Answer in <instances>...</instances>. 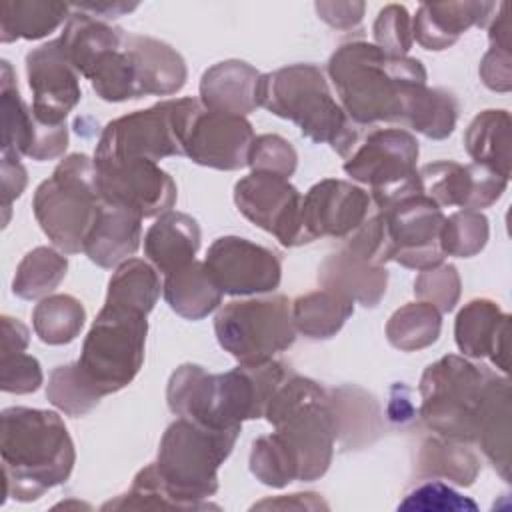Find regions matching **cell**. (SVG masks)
Instances as JSON below:
<instances>
[{
  "mask_svg": "<svg viewBox=\"0 0 512 512\" xmlns=\"http://www.w3.org/2000/svg\"><path fill=\"white\" fill-rule=\"evenodd\" d=\"M68 506H74V508H90L88 504H82V502H60V504H56L54 508H68Z\"/></svg>",
  "mask_w": 512,
  "mask_h": 512,
  "instance_id": "680465c9",
  "label": "cell"
},
{
  "mask_svg": "<svg viewBox=\"0 0 512 512\" xmlns=\"http://www.w3.org/2000/svg\"><path fill=\"white\" fill-rule=\"evenodd\" d=\"M158 270L140 258H128L120 262L108 282L106 304L132 308L148 314L160 296Z\"/></svg>",
  "mask_w": 512,
  "mask_h": 512,
  "instance_id": "d590c367",
  "label": "cell"
},
{
  "mask_svg": "<svg viewBox=\"0 0 512 512\" xmlns=\"http://www.w3.org/2000/svg\"><path fill=\"white\" fill-rule=\"evenodd\" d=\"M416 466L420 476L444 478L458 486H472L480 472V460L466 442L442 436L426 438L420 444Z\"/></svg>",
  "mask_w": 512,
  "mask_h": 512,
  "instance_id": "e575fe53",
  "label": "cell"
},
{
  "mask_svg": "<svg viewBox=\"0 0 512 512\" xmlns=\"http://www.w3.org/2000/svg\"><path fill=\"white\" fill-rule=\"evenodd\" d=\"M146 316L104 302L92 322L76 364L102 398L126 388L140 372L148 334Z\"/></svg>",
  "mask_w": 512,
  "mask_h": 512,
  "instance_id": "9c48e42d",
  "label": "cell"
},
{
  "mask_svg": "<svg viewBox=\"0 0 512 512\" xmlns=\"http://www.w3.org/2000/svg\"><path fill=\"white\" fill-rule=\"evenodd\" d=\"M200 248L198 222L176 210L160 214L144 234V254L164 276L190 264Z\"/></svg>",
  "mask_w": 512,
  "mask_h": 512,
  "instance_id": "4316f807",
  "label": "cell"
},
{
  "mask_svg": "<svg viewBox=\"0 0 512 512\" xmlns=\"http://www.w3.org/2000/svg\"><path fill=\"white\" fill-rule=\"evenodd\" d=\"M192 98L158 102L108 122L98 138L94 162H118L148 158L158 162L168 156H184L182 132Z\"/></svg>",
  "mask_w": 512,
  "mask_h": 512,
  "instance_id": "7c38bea8",
  "label": "cell"
},
{
  "mask_svg": "<svg viewBox=\"0 0 512 512\" xmlns=\"http://www.w3.org/2000/svg\"><path fill=\"white\" fill-rule=\"evenodd\" d=\"M376 46L394 56H406L412 48V20L404 6L388 4L374 22Z\"/></svg>",
  "mask_w": 512,
  "mask_h": 512,
  "instance_id": "7dc6e473",
  "label": "cell"
},
{
  "mask_svg": "<svg viewBox=\"0 0 512 512\" xmlns=\"http://www.w3.org/2000/svg\"><path fill=\"white\" fill-rule=\"evenodd\" d=\"M260 72L242 60H224L210 66L200 80V102L216 112L246 116L258 102Z\"/></svg>",
  "mask_w": 512,
  "mask_h": 512,
  "instance_id": "484cf974",
  "label": "cell"
},
{
  "mask_svg": "<svg viewBox=\"0 0 512 512\" xmlns=\"http://www.w3.org/2000/svg\"><path fill=\"white\" fill-rule=\"evenodd\" d=\"M488 220L478 210H460L450 214L440 232V244L446 256H476L488 242Z\"/></svg>",
  "mask_w": 512,
  "mask_h": 512,
  "instance_id": "b9f144b4",
  "label": "cell"
},
{
  "mask_svg": "<svg viewBox=\"0 0 512 512\" xmlns=\"http://www.w3.org/2000/svg\"><path fill=\"white\" fill-rule=\"evenodd\" d=\"M390 406H396V410H394V408L388 410L390 420H394V422H406V420H410L412 414H414V408H412V404H410V398L402 396V404H400L398 398L394 396V392H392V398H390Z\"/></svg>",
  "mask_w": 512,
  "mask_h": 512,
  "instance_id": "6f0895ef",
  "label": "cell"
},
{
  "mask_svg": "<svg viewBox=\"0 0 512 512\" xmlns=\"http://www.w3.org/2000/svg\"><path fill=\"white\" fill-rule=\"evenodd\" d=\"M72 8L76 10H82L94 18H116V16H122L124 12H132L138 4H126V2H110V0H104V2H74L70 4Z\"/></svg>",
  "mask_w": 512,
  "mask_h": 512,
  "instance_id": "9f6ffc18",
  "label": "cell"
},
{
  "mask_svg": "<svg viewBox=\"0 0 512 512\" xmlns=\"http://www.w3.org/2000/svg\"><path fill=\"white\" fill-rule=\"evenodd\" d=\"M414 296L440 312H452L460 298V276L452 264L420 270L414 280Z\"/></svg>",
  "mask_w": 512,
  "mask_h": 512,
  "instance_id": "f6af8a7d",
  "label": "cell"
},
{
  "mask_svg": "<svg viewBox=\"0 0 512 512\" xmlns=\"http://www.w3.org/2000/svg\"><path fill=\"white\" fill-rule=\"evenodd\" d=\"M416 162L418 140L408 130L374 128L344 158V172L352 180L370 186L372 202L376 208H384L422 190Z\"/></svg>",
  "mask_w": 512,
  "mask_h": 512,
  "instance_id": "8fae6325",
  "label": "cell"
},
{
  "mask_svg": "<svg viewBox=\"0 0 512 512\" xmlns=\"http://www.w3.org/2000/svg\"><path fill=\"white\" fill-rule=\"evenodd\" d=\"M286 364L266 360L238 364L210 374L198 364L178 366L166 386V402L172 414L210 430H240L244 420L264 416L266 404L288 376Z\"/></svg>",
  "mask_w": 512,
  "mask_h": 512,
  "instance_id": "7a4b0ae2",
  "label": "cell"
},
{
  "mask_svg": "<svg viewBox=\"0 0 512 512\" xmlns=\"http://www.w3.org/2000/svg\"><path fill=\"white\" fill-rule=\"evenodd\" d=\"M250 472L270 488H284L290 482L300 480L298 460L278 432L260 436L252 442Z\"/></svg>",
  "mask_w": 512,
  "mask_h": 512,
  "instance_id": "ab89813d",
  "label": "cell"
},
{
  "mask_svg": "<svg viewBox=\"0 0 512 512\" xmlns=\"http://www.w3.org/2000/svg\"><path fill=\"white\" fill-rule=\"evenodd\" d=\"M318 282L322 288L334 290L352 302L374 308L386 294L388 270L358 258L344 248L324 258L318 268Z\"/></svg>",
  "mask_w": 512,
  "mask_h": 512,
  "instance_id": "83f0119b",
  "label": "cell"
},
{
  "mask_svg": "<svg viewBox=\"0 0 512 512\" xmlns=\"http://www.w3.org/2000/svg\"><path fill=\"white\" fill-rule=\"evenodd\" d=\"M512 58L510 50L492 46L480 62L482 82L496 92H508L512 88Z\"/></svg>",
  "mask_w": 512,
  "mask_h": 512,
  "instance_id": "f907efd6",
  "label": "cell"
},
{
  "mask_svg": "<svg viewBox=\"0 0 512 512\" xmlns=\"http://www.w3.org/2000/svg\"><path fill=\"white\" fill-rule=\"evenodd\" d=\"M316 10L322 20L334 28H352L362 20L364 4L356 2H318Z\"/></svg>",
  "mask_w": 512,
  "mask_h": 512,
  "instance_id": "f5cc1de1",
  "label": "cell"
},
{
  "mask_svg": "<svg viewBox=\"0 0 512 512\" xmlns=\"http://www.w3.org/2000/svg\"><path fill=\"white\" fill-rule=\"evenodd\" d=\"M496 372L462 356L448 354L432 362L420 378V416L436 436L474 442L478 412Z\"/></svg>",
  "mask_w": 512,
  "mask_h": 512,
  "instance_id": "ba28073f",
  "label": "cell"
},
{
  "mask_svg": "<svg viewBox=\"0 0 512 512\" xmlns=\"http://www.w3.org/2000/svg\"><path fill=\"white\" fill-rule=\"evenodd\" d=\"M456 346L464 356L490 358L504 374L510 368V316L488 298H474L458 312L454 322Z\"/></svg>",
  "mask_w": 512,
  "mask_h": 512,
  "instance_id": "7402d4cb",
  "label": "cell"
},
{
  "mask_svg": "<svg viewBox=\"0 0 512 512\" xmlns=\"http://www.w3.org/2000/svg\"><path fill=\"white\" fill-rule=\"evenodd\" d=\"M162 292L168 306L186 320H202L222 304V290L204 262L196 260L166 274Z\"/></svg>",
  "mask_w": 512,
  "mask_h": 512,
  "instance_id": "4dcf8cb0",
  "label": "cell"
},
{
  "mask_svg": "<svg viewBox=\"0 0 512 512\" xmlns=\"http://www.w3.org/2000/svg\"><path fill=\"white\" fill-rule=\"evenodd\" d=\"M376 212L384 224L388 260L418 272L444 262L440 232L446 216L422 190L376 208Z\"/></svg>",
  "mask_w": 512,
  "mask_h": 512,
  "instance_id": "4fadbf2b",
  "label": "cell"
},
{
  "mask_svg": "<svg viewBox=\"0 0 512 512\" xmlns=\"http://www.w3.org/2000/svg\"><path fill=\"white\" fill-rule=\"evenodd\" d=\"M240 430H210L176 418L162 434L154 462L176 510L218 508L204 500L218 490V468L230 456Z\"/></svg>",
  "mask_w": 512,
  "mask_h": 512,
  "instance_id": "5b68a950",
  "label": "cell"
},
{
  "mask_svg": "<svg viewBox=\"0 0 512 512\" xmlns=\"http://www.w3.org/2000/svg\"><path fill=\"white\" fill-rule=\"evenodd\" d=\"M66 270L68 258L64 254L48 246H38L20 260L12 280V290L24 300H42L58 288Z\"/></svg>",
  "mask_w": 512,
  "mask_h": 512,
  "instance_id": "f35d334b",
  "label": "cell"
},
{
  "mask_svg": "<svg viewBox=\"0 0 512 512\" xmlns=\"http://www.w3.org/2000/svg\"><path fill=\"white\" fill-rule=\"evenodd\" d=\"M142 220L140 214L102 198L100 214L82 252L102 268L118 266L138 250L142 240Z\"/></svg>",
  "mask_w": 512,
  "mask_h": 512,
  "instance_id": "d4e9b609",
  "label": "cell"
},
{
  "mask_svg": "<svg viewBox=\"0 0 512 512\" xmlns=\"http://www.w3.org/2000/svg\"><path fill=\"white\" fill-rule=\"evenodd\" d=\"M328 76L340 106L358 126L408 124L428 90L418 58L394 56L364 40L342 44L328 60Z\"/></svg>",
  "mask_w": 512,
  "mask_h": 512,
  "instance_id": "6da1fadb",
  "label": "cell"
},
{
  "mask_svg": "<svg viewBox=\"0 0 512 512\" xmlns=\"http://www.w3.org/2000/svg\"><path fill=\"white\" fill-rule=\"evenodd\" d=\"M442 312L428 302H410L400 306L386 322L388 342L402 350L414 352L428 348L440 336Z\"/></svg>",
  "mask_w": 512,
  "mask_h": 512,
  "instance_id": "8d00e7d4",
  "label": "cell"
},
{
  "mask_svg": "<svg viewBox=\"0 0 512 512\" xmlns=\"http://www.w3.org/2000/svg\"><path fill=\"white\" fill-rule=\"evenodd\" d=\"M298 154L294 146L278 134L254 136L248 154V166L256 172H270L282 178H290L296 170Z\"/></svg>",
  "mask_w": 512,
  "mask_h": 512,
  "instance_id": "bcb514c9",
  "label": "cell"
},
{
  "mask_svg": "<svg viewBox=\"0 0 512 512\" xmlns=\"http://www.w3.org/2000/svg\"><path fill=\"white\" fill-rule=\"evenodd\" d=\"M86 322L82 302L70 294H50L32 310V326L36 336L50 346L72 342Z\"/></svg>",
  "mask_w": 512,
  "mask_h": 512,
  "instance_id": "74e56055",
  "label": "cell"
},
{
  "mask_svg": "<svg viewBox=\"0 0 512 512\" xmlns=\"http://www.w3.org/2000/svg\"><path fill=\"white\" fill-rule=\"evenodd\" d=\"M42 380V368L34 356L26 352L0 356V388L4 392L30 394L40 388Z\"/></svg>",
  "mask_w": 512,
  "mask_h": 512,
  "instance_id": "681fc988",
  "label": "cell"
},
{
  "mask_svg": "<svg viewBox=\"0 0 512 512\" xmlns=\"http://www.w3.org/2000/svg\"><path fill=\"white\" fill-rule=\"evenodd\" d=\"M26 76L32 90V112L46 126L66 124L80 102V74L68 62L60 40H50L26 54Z\"/></svg>",
  "mask_w": 512,
  "mask_h": 512,
  "instance_id": "ffe728a7",
  "label": "cell"
},
{
  "mask_svg": "<svg viewBox=\"0 0 512 512\" xmlns=\"http://www.w3.org/2000/svg\"><path fill=\"white\" fill-rule=\"evenodd\" d=\"M96 186L104 200L124 206L142 218H158L176 202V182L158 162L128 158L96 164Z\"/></svg>",
  "mask_w": 512,
  "mask_h": 512,
  "instance_id": "9a60e30c",
  "label": "cell"
},
{
  "mask_svg": "<svg viewBox=\"0 0 512 512\" xmlns=\"http://www.w3.org/2000/svg\"><path fill=\"white\" fill-rule=\"evenodd\" d=\"M422 190L440 208L458 206L462 210H482L492 206L506 190L508 178L480 164H458L438 160L418 170Z\"/></svg>",
  "mask_w": 512,
  "mask_h": 512,
  "instance_id": "44dd1931",
  "label": "cell"
},
{
  "mask_svg": "<svg viewBox=\"0 0 512 512\" xmlns=\"http://www.w3.org/2000/svg\"><path fill=\"white\" fill-rule=\"evenodd\" d=\"M102 196L96 166L86 154H70L34 192L32 210L42 232L64 254H78L96 224Z\"/></svg>",
  "mask_w": 512,
  "mask_h": 512,
  "instance_id": "52a82bcc",
  "label": "cell"
},
{
  "mask_svg": "<svg viewBox=\"0 0 512 512\" xmlns=\"http://www.w3.org/2000/svg\"><path fill=\"white\" fill-rule=\"evenodd\" d=\"M2 110V154L28 156L36 162L54 160L68 148V128L46 126L36 120L32 108L22 100L8 60H2L0 76Z\"/></svg>",
  "mask_w": 512,
  "mask_h": 512,
  "instance_id": "ac0fdd59",
  "label": "cell"
},
{
  "mask_svg": "<svg viewBox=\"0 0 512 512\" xmlns=\"http://www.w3.org/2000/svg\"><path fill=\"white\" fill-rule=\"evenodd\" d=\"M264 418L292 448L302 482L326 474L334 454L336 420L330 392L322 384L288 372L268 400Z\"/></svg>",
  "mask_w": 512,
  "mask_h": 512,
  "instance_id": "8992f818",
  "label": "cell"
},
{
  "mask_svg": "<svg viewBox=\"0 0 512 512\" xmlns=\"http://www.w3.org/2000/svg\"><path fill=\"white\" fill-rule=\"evenodd\" d=\"M510 128L506 110H484L474 116L464 132V148L472 162L510 178Z\"/></svg>",
  "mask_w": 512,
  "mask_h": 512,
  "instance_id": "1f68e13d",
  "label": "cell"
},
{
  "mask_svg": "<svg viewBox=\"0 0 512 512\" xmlns=\"http://www.w3.org/2000/svg\"><path fill=\"white\" fill-rule=\"evenodd\" d=\"M510 414V382L494 374L478 412L474 442L506 482H510Z\"/></svg>",
  "mask_w": 512,
  "mask_h": 512,
  "instance_id": "f1b7e54d",
  "label": "cell"
},
{
  "mask_svg": "<svg viewBox=\"0 0 512 512\" xmlns=\"http://www.w3.org/2000/svg\"><path fill=\"white\" fill-rule=\"evenodd\" d=\"M372 198L360 186L326 178L316 182L306 196H302L300 228L302 242L316 238H348L368 216Z\"/></svg>",
  "mask_w": 512,
  "mask_h": 512,
  "instance_id": "d6986e66",
  "label": "cell"
},
{
  "mask_svg": "<svg viewBox=\"0 0 512 512\" xmlns=\"http://www.w3.org/2000/svg\"><path fill=\"white\" fill-rule=\"evenodd\" d=\"M204 266L222 290L230 296L264 294L278 288L282 262L266 246L240 236H222L206 252Z\"/></svg>",
  "mask_w": 512,
  "mask_h": 512,
  "instance_id": "e0dca14e",
  "label": "cell"
},
{
  "mask_svg": "<svg viewBox=\"0 0 512 512\" xmlns=\"http://www.w3.org/2000/svg\"><path fill=\"white\" fill-rule=\"evenodd\" d=\"M328 392L340 446L352 450L372 444L382 432L380 408L374 396L356 386H340Z\"/></svg>",
  "mask_w": 512,
  "mask_h": 512,
  "instance_id": "f546056e",
  "label": "cell"
},
{
  "mask_svg": "<svg viewBox=\"0 0 512 512\" xmlns=\"http://www.w3.org/2000/svg\"><path fill=\"white\" fill-rule=\"evenodd\" d=\"M352 314L354 302L328 288L302 294L292 302L294 328L310 340L336 336Z\"/></svg>",
  "mask_w": 512,
  "mask_h": 512,
  "instance_id": "d6a6232c",
  "label": "cell"
},
{
  "mask_svg": "<svg viewBox=\"0 0 512 512\" xmlns=\"http://www.w3.org/2000/svg\"><path fill=\"white\" fill-rule=\"evenodd\" d=\"M260 108L294 122L302 136L330 144L342 158L360 140V128L350 120L330 92L324 72L314 64H292L260 76Z\"/></svg>",
  "mask_w": 512,
  "mask_h": 512,
  "instance_id": "277c9868",
  "label": "cell"
},
{
  "mask_svg": "<svg viewBox=\"0 0 512 512\" xmlns=\"http://www.w3.org/2000/svg\"><path fill=\"white\" fill-rule=\"evenodd\" d=\"M0 172H2V208L6 212L4 216V224H6L10 204L24 192L28 176H26V168L20 162V156H10V154H2Z\"/></svg>",
  "mask_w": 512,
  "mask_h": 512,
  "instance_id": "816d5d0a",
  "label": "cell"
},
{
  "mask_svg": "<svg viewBox=\"0 0 512 512\" xmlns=\"http://www.w3.org/2000/svg\"><path fill=\"white\" fill-rule=\"evenodd\" d=\"M238 210L258 228L270 232L282 246H300L302 194L278 174L256 172L240 178L234 186Z\"/></svg>",
  "mask_w": 512,
  "mask_h": 512,
  "instance_id": "2e32d148",
  "label": "cell"
},
{
  "mask_svg": "<svg viewBox=\"0 0 512 512\" xmlns=\"http://www.w3.org/2000/svg\"><path fill=\"white\" fill-rule=\"evenodd\" d=\"M458 120V100L444 88H428L408 126L426 138L444 140L454 132Z\"/></svg>",
  "mask_w": 512,
  "mask_h": 512,
  "instance_id": "7bdbcfd3",
  "label": "cell"
},
{
  "mask_svg": "<svg viewBox=\"0 0 512 512\" xmlns=\"http://www.w3.org/2000/svg\"><path fill=\"white\" fill-rule=\"evenodd\" d=\"M252 142L254 130L246 116L216 112L192 98L182 134L186 158L216 170H240L248 166Z\"/></svg>",
  "mask_w": 512,
  "mask_h": 512,
  "instance_id": "5bb4252c",
  "label": "cell"
},
{
  "mask_svg": "<svg viewBox=\"0 0 512 512\" xmlns=\"http://www.w3.org/2000/svg\"><path fill=\"white\" fill-rule=\"evenodd\" d=\"M0 324H2L0 356L14 354V352H24L26 346H28V340H30L28 328L18 318H12L8 314H4L0 318Z\"/></svg>",
  "mask_w": 512,
  "mask_h": 512,
  "instance_id": "11a10c76",
  "label": "cell"
},
{
  "mask_svg": "<svg viewBox=\"0 0 512 512\" xmlns=\"http://www.w3.org/2000/svg\"><path fill=\"white\" fill-rule=\"evenodd\" d=\"M496 10L494 2H426L412 20V38L426 50L452 46L472 26H486Z\"/></svg>",
  "mask_w": 512,
  "mask_h": 512,
  "instance_id": "603a6c76",
  "label": "cell"
},
{
  "mask_svg": "<svg viewBox=\"0 0 512 512\" xmlns=\"http://www.w3.org/2000/svg\"><path fill=\"white\" fill-rule=\"evenodd\" d=\"M0 454L4 500H38L64 484L74 468L76 452L64 420L52 410L12 406L2 410Z\"/></svg>",
  "mask_w": 512,
  "mask_h": 512,
  "instance_id": "3957f363",
  "label": "cell"
},
{
  "mask_svg": "<svg viewBox=\"0 0 512 512\" xmlns=\"http://www.w3.org/2000/svg\"><path fill=\"white\" fill-rule=\"evenodd\" d=\"M46 398L52 406L72 418L86 416L102 400V396L82 376L76 362L56 366L50 372L46 384Z\"/></svg>",
  "mask_w": 512,
  "mask_h": 512,
  "instance_id": "60d3db41",
  "label": "cell"
},
{
  "mask_svg": "<svg viewBox=\"0 0 512 512\" xmlns=\"http://www.w3.org/2000/svg\"><path fill=\"white\" fill-rule=\"evenodd\" d=\"M218 344L238 364H260L296 340L292 302L282 296L246 298L224 304L214 318Z\"/></svg>",
  "mask_w": 512,
  "mask_h": 512,
  "instance_id": "30bf717a",
  "label": "cell"
},
{
  "mask_svg": "<svg viewBox=\"0 0 512 512\" xmlns=\"http://www.w3.org/2000/svg\"><path fill=\"white\" fill-rule=\"evenodd\" d=\"M400 510H476V504L440 480H424L416 484L404 500Z\"/></svg>",
  "mask_w": 512,
  "mask_h": 512,
  "instance_id": "c3c4849f",
  "label": "cell"
},
{
  "mask_svg": "<svg viewBox=\"0 0 512 512\" xmlns=\"http://www.w3.org/2000/svg\"><path fill=\"white\" fill-rule=\"evenodd\" d=\"M72 14V6L46 0H16L0 4V40H38L54 32Z\"/></svg>",
  "mask_w": 512,
  "mask_h": 512,
  "instance_id": "836d02e7",
  "label": "cell"
},
{
  "mask_svg": "<svg viewBox=\"0 0 512 512\" xmlns=\"http://www.w3.org/2000/svg\"><path fill=\"white\" fill-rule=\"evenodd\" d=\"M254 510H264V508H278V510H328V504L320 498V494L314 492H296L288 496H278V498H266L258 504L252 506Z\"/></svg>",
  "mask_w": 512,
  "mask_h": 512,
  "instance_id": "db71d44e",
  "label": "cell"
},
{
  "mask_svg": "<svg viewBox=\"0 0 512 512\" xmlns=\"http://www.w3.org/2000/svg\"><path fill=\"white\" fill-rule=\"evenodd\" d=\"M158 508L176 510V504L170 500V496L162 488V482L158 478L154 464L144 466L134 476L132 486L124 494L116 496L114 500H108L102 506V510H158Z\"/></svg>",
  "mask_w": 512,
  "mask_h": 512,
  "instance_id": "ee69618b",
  "label": "cell"
},
{
  "mask_svg": "<svg viewBox=\"0 0 512 512\" xmlns=\"http://www.w3.org/2000/svg\"><path fill=\"white\" fill-rule=\"evenodd\" d=\"M124 46L132 58L138 96H170L176 94L188 78L184 58L166 42L142 36L124 34Z\"/></svg>",
  "mask_w": 512,
  "mask_h": 512,
  "instance_id": "cb8c5ba5",
  "label": "cell"
}]
</instances>
